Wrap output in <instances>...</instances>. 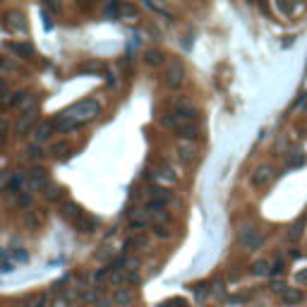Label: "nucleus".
Wrapping results in <instances>:
<instances>
[{"label":"nucleus","mask_w":307,"mask_h":307,"mask_svg":"<svg viewBox=\"0 0 307 307\" xmlns=\"http://www.w3.org/2000/svg\"><path fill=\"white\" fill-rule=\"evenodd\" d=\"M65 118H72L77 123H82V125H87L89 120H96L99 115H101V103L96 101V99H84V101H77L74 106L63 113Z\"/></svg>","instance_id":"1"},{"label":"nucleus","mask_w":307,"mask_h":307,"mask_svg":"<svg viewBox=\"0 0 307 307\" xmlns=\"http://www.w3.org/2000/svg\"><path fill=\"white\" fill-rule=\"evenodd\" d=\"M238 240H240V245L247 247V250H259V247L264 245V233H262L254 223H242V226L238 228Z\"/></svg>","instance_id":"2"},{"label":"nucleus","mask_w":307,"mask_h":307,"mask_svg":"<svg viewBox=\"0 0 307 307\" xmlns=\"http://www.w3.org/2000/svg\"><path fill=\"white\" fill-rule=\"evenodd\" d=\"M185 82V68L178 60H171L163 70V87L166 89H180Z\"/></svg>","instance_id":"3"},{"label":"nucleus","mask_w":307,"mask_h":307,"mask_svg":"<svg viewBox=\"0 0 307 307\" xmlns=\"http://www.w3.org/2000/svg\"><path fill=\"white\" fill-rule=\"evenodd\" d=\"M276 178V168L271 166V163H262V166H257L252 173V185L254 187H267L269 182H273Z\"/></svg>","instance_id":"4"},{"label":"nucleus","mask_w":307,"mask_h":307,"mask_svg":"<svg viewBox=\"0 0 307 307\" xmlns=\"http://www.w3.org/2000/svg\"><path fill=\"white\" fill-rule=\"evenodd\" d=\"M173 132L178 135V139H182V142H197L199 137H202V127H199V123H180Z\"/></svg>","instance_id":"5"},{"label":"nucleus","mask_w":307,"mask_h":307,"mask_svg":"<svg viewBox=\"0 0 307 307\" xmlns=\"http://www.w3.org/2000/svg\"><path fill=\"white\" fill-rule=\"evenodd\" d=\"M36 120H38V108L27 110V113H24V115H22V118L17 120V125H15V132H17L19 137H24L27 132H32V130H34Z\"/></svg>","instance_id":"6"},{"label":"nucleus","mask_w":307,"mask_h":307,"mask_svg":"<svg viewBox=\"0 0 307 307\" xmlns=\"http://www.w3.org/2000/svg\"><path fill=\"white\" fill-rule=\"evenodd\" d=\"M175 115H178V120H182V123H197L199 108L192 106V103H187V101H180V103L175 106Z\"/></svg>","instance_id":"7"},{"label":"nucleus","mask_w":307,"mask_h":307,"mask_svg":"<svg viewBox=\"0 0 307 307\" xmlns=\"http://www.w3.org/2000/svg\"><path fill=\"white\" fill-rule=\"evenodd\" d=\"M175 154H178V159H180V161L185 163V166L195 163V161H197V156H199L197 144H195V142H182V144H178Z\"/></svg>","instance_id":"8"},{"label":"nucleus","mask_w":307,"mask_h":307,"mask_svg":"<svg viewBox=\"0 0 307 307\" xmlns=\"http://www.w3.org/2000/svg\"><path fill=\"white\" fill-rule=\"evenodd\" d=\"M60 216L65 221H70V223H77L79 218L84 216V211H82V206L77 202H63L60 204Z\"/></svg>","instance_id":"9"},{"label":"nucleus","mask_w":307,"mask_h":307,"mask_svg":"<svg viewBox=\"0 0 307 307\" xmlns=\"http://www.w3.org/2000/svg\"><path fill=\"white\" fill-rule=\"evenodd\" d=\"M135 300H137V293L132 288H118L115 293H113V303H115V307H132L135 305Z\"/></svg>","instance_id":"10"},{"label":"nucleus","mask_w":307,"mask_h":307,"mask_svg":"<svg viewBox=\"0 0 307 307\" xmlns=\"http://www.w3.org/2000/svg\"><path fill=\"white\" fill-rule=\"evenodd\" d=\"M5 48H7L10 53L24 58V60H29V58L34 55V46H32V43H27V41H7V43H5Z\"/></svg>","instance_id":"11"},{"label":"nucleus","mask_w":307,"mask_h":307,"mask_svg":"<svg viewBox=\"0 0 307 307\" xmlns=\"http://www.w3.org/2000/svg\"><path fill=\"white\" fill-rule=\"evenodd\" d=\"M27 180H29V185H34V187H46L48 185V173H46V168L34 166V168H29Z\"/></svg>","instance_id":"12"},{"label":"nucleus","mask_w":307,"mask_h":307,"mask_svg":"<svg viewBox=\"0 0 307 307\" xmlns=\"http://www.w3.org/2000/svg\"><path fill=\"white\" fill-rule=\"evenodd\" d=\"M7 24H10V32H19V34H27V22H24V15L17 12V10H12V12H7Z\"/></svg>","instance_id":"13"},{"label":"nucleus","mask_w":307,"mask_h":307,"mask_svg":"<svg viewBox=\"0 0 307 307\" xmlns=\"http://www.w3.org/2000/svg\"><path fill=\"white\" fill-rule=\"evenodd\" d=\"M48 154H51V156H55V159H65V156L70 154V144H68V139L51 142V144H48Z\"/></svg>","instance_id":"14"},{"label":"nucleus","mask_w":307,"mask_h":307,"mask_svg":"<svg viewBox=\"0 0 307 307\" xmlns=\"http://www.w3.org/2000/svg\"><path fill=\"white\" fill-rule=\"evenodd\" d=\"M99 223H101V221H99L96 216H87V214H84V216L79 218V221H77L74 226H77V228H79L82 233H94V231L99 228Z\"/></svg>","instance_id":"15"},{"label":"nucleus","mask_w":307,"mask_h":307,"mask_svg":"<svg viewBox=\"0 0 307 307\" xmlns=\"http://www.w3.org/2000/svg\"><path fill=\"white\" fill-rule=\"evenodd\" d=\"M163 60H166V55H163V51H159V48L144 51V63L149 68H159V65H163Z\"/></svg>","instance_id":"16"},{"label":"nucleus","mask_w":307,"mask_h":307,"mask_svg":"<svg viewBox=\"0 0 307 307\" xmlns=\"http://www.w3.org/2000/svg\"><path fill=\"white\" fill-rule=\"evenodd\" d=\"M55 130V123H41V125L34 130V142L41 144V142H46L48 137H51V132Z\"/></svg>","instance_id":"17"},{"label":"nucleus","mask_w":307,"mask_h":307,"mask_svg":"<svg viewBox=\"0 0 307 307\" xmlns=\"http://www.w3.org/2000/svg\"><path fill=\"white\" fill-rule=\"evenodd\" d=\"M43 197L48 199V202H60V204H63L65 190H63L60 185H46V187H43Z\"/></svg>","instance_id":"18"},{"label":"nucleus","mask_w":307,"mask_h":307,"mask_svg":"<svg viewBox=\"0 0 307 307\" xmlns=\"http://www.w3.org/2000/svg\"><path fill=\"white\" fill-rule=\"evenodd\" d=\"M146 247H149L146 235H130L125 240V250H146Z\"/></svg>","instance_id":"19"},{"label":"nucleus","mask_w":307,"mask_h":307,"mask_svg":"<svg viewBox=\"0 0 307 307\" xmlns=\"http://www.w3.org/2000/svg\"><path fill=\"white\" fill-rule=\"evenodd\" d=\"M108 286H120L125 281V269H118V267H110L108 269V276H106Z\"/></svg>","instance_id":"20"},{"label":"nucleus","mask_w":307,"mask_h":307,"mask_svg":"<svg viewBox=\"0 0 307 307\" xmlns=\"http://www.w3.org/2000/svg\"><path fill=\"white\" fill-rule=\"evenodd\" d=\"M252 273L254 276H269L271 273V264L267 262V259H257V262H252Z\"/></svg>","instance_id":"21"},{"label":"nucleus","mask_w":307,"mask_h":307,"mask_svg":"<svg viewBox=\"0 0 307 307\" xmlns=\"http://www.w3.org/2000/svg\"><path fill=\"white\" fill-rule=\"evenodd\" d=\"M281 298H283V303H286V305H298V303L303 300V290H300V288H288L283 295H281Z\"/></svg>","instance_id":"22"},{"label":"nucleus","mask_w":307,"mask_h":307,"mask_svg":"<svg viewBox=\"0 0 307 307\" xmlns=\"http://www.w3.org/2000/svg\"><path fill=\"white\" fill-rule=\"evenodd\" d=\"M303 231H305V218H300V221H295V223L290 226L288 240H300V238H303Z\"/></svg>","instance_id":"23"},{"label":"nucleus","mask_w":307,"mask_h":307,"mask_svg":"<svg viewBox=\"0 0 307 307\" xmlns=\"http://www.w3.org/2000/svg\"><path fill=\"white\" fill-rule=\"evenodd\" d=\"M156 178H159V180H166V182H171V185H173V182L178 180V175H175V173H173L171 168H159V173H156Z\"/></svg>","instance_id":"24"},{"label":"nucleus","mask_w":307,"mask_h":307,"mask_svg":"<svg viewBox=\"0 0 307 307\" xmlns=\"http://www.w3.org/2000/svg\"><path fill=\"white\" fill-rule=\"evenodd\" d=\"M161 125L175 130V127L180 125V123H178V115H175V113H166V118H161Z\"/></svg>","instance_id":"25"},{"label":"nucleus","mask_w":307,"mask_h":307,"mask_svg":"<svg viewBox=\"0 0 307 307\" xmlns=\"http://www.w3.org/2000/svg\"><path fill=\"white\" fill-rule=\"evenodd\" d=\"M154 235L156 238H171V228L168 226H163V223H154Z\"/></svg>","instance_id":"26"},{"label":"nucleus","mask_w":307,"mask_h":307,"mask_svg":"<svg viewBox=\"0 0 307 307\" xmlns=\"http://www.w3.org/2000/svg\"><path fill=\"white\" fill-rule=\"evenodd\" d=\"M103 68V63H99V60H91V63H87V65H82L79 68V72H99Z\"/></svg>","instance_id":"27"},{"label":"nucleus","mask_w":307,"mask_h":307,"mask_svg":"<svg viewBox=\"0 0 307 307\" xmlns=\"http://www.w3.org/2000/svg\"><path fill=\"white\" fill-rule=\"evenodd\" d=\"M118 10H120L123 15H127V17H137V15H139V10H137L135 5H130V2H125V5H120Z\"/></svg>","instance_id":"28"},{"label":"nucleus","mask_w":307,"mask_h":307,"mask_svg":"<svg viewBox=\"0 0 307 307\" xmlns=\"http://www.w3.org/2000/svg\"><path fill=\"white\" fill-rule=\"evenodd\" d=\"M27 156H29V159H34V161H38V159L43 156V151H41V146H38V144H32L29 149H27Z\"/></svg>","instance_id":"29"},{"label":"nucleus","mask_w":307,"mask_h":307,"mask_svg":"<svg viewBox=\"0 0 307 307\" xmlns=\"http://www.w3.org/2000/svg\"><path fill=\"white\" fill-rule=\"evenodd\" d=\"M276 10L283 12V15H290V12H295L298 7H295V5H288V2H276Z\"/></svg>","instance_id":"30"},{"label":"nucleus","mask_w":307,"mask_h":307,"mask_svg":"<svg viewBox=\"0 0 307 307\" xmlns=\"http://www.w3.org/2000/svg\"><path fill=\"white\" fill-rule=\"evenodd\" d=\"M110 257H113V250H110L108 245H106V247H101V250L96 252V259H101V262H103V259H110Z\"/></svg>","instance_id":"31"},{"label":"nucleus","mask_w":307,"mask_h":307,"mask_svg":"<svg viewBox=\"0 0 307 307\" xmlns=\"http://www.w3.org/2000/svg\"><path fill=\"white\" fill-rule=\"evenodd\" d=\"M286 283H283V281H273V283H271V293H278V295H283V293H286Z\"/></svg>","instance_id":"32"},{"label":"nucleus","mask_w":307,"mask_h":307,"mask_svg":"<svg viewBox=\"0 0 307 307\" xmlns=\"http://www.w3.org/2000/svg\"><path fill=\"white\" fill-rule=\"evenodd\" d=\"M94 305L96 307H115V303H113V298H99Z\"/></svg>","instance_id":"33"},{"label":"nucleus","mask_w":307,"mask_h":307,"mask_svg":"<svg viewBox=\"0 0 307 307\" xmlns=\"http://www.w3.org/2000/svg\"><path fill=\"white\" fill-rule=\"evenodd\" d=\"M125 281L127 283H137V281H139V273H137V271H130V273H125Z\"/></svg>","instance_id":"34"},{"label":"nucleus","mask_w":307,"mask_h":307,"mask_svg":"<svg viewBox=\"0 0 307 307\" xmlns=\"http://www.w3.org/2000/svg\"><path fill=\"white\" fill-rule=\"evenodd\" d=\"M295 281H298V283H307V269H305V271H300V273L295 276Z\"/></svg>","instance_id":"35"},{"label":"nucleus","mask_w":307,"mask_h":307,"mask_svg":"<svg viewBox=\"0 0 307 307\" xmlns=\"http://www.w3.org/2000/svg\"><path fill=\"white\" fill-rule=\"evenodd\" d=\"M283 271V262H276L273 267H271V273H281Z\"/></svg>","instance_id":"36"},{"label":"nucleus","mask_w":307,"mask_h":307,"mask_svg":"<svg viewBox=\"0 0 307 307\" xmlns=\"http://www.w3.org/2000/svg\"><path fill=\"white\" fill-rule=\"evenodd\" d=\"M303 161H305V156H293V159H290V166H300Z\"/></svg>","instance_id":"37"},{"label":"nucleus","mask_w":307,"mask_h":307,"mask_svg":"<svg viewBox=\"0 0 307 307\" xmlns=\"http://www.w3.org/2000/svg\"><path fill=\"white\" fill-rule=\"evenodd\" d=\"M19 204H22V206H29V204H32V197L22 195V197H19Z\"/></svg>","instance_id":"38"},{"label":"nucleus","mask_w":307,"mask_h":307,"mask_svg":"<svg viewBox=\"0 0 307 307\" xmlns=\"http://www.w3.org/2000/svg\"><path fill=\"white\" fill-rule=\"evenodd\" d=\"M5 132H7V125H5V123H2V120H0V142H2V139H5Z\"/></svg>","instance_id":"39"},{"label":"nucleus","mask_w":307,"mask_h":307,"mask_svg":"<svg viewBox=\"0 0 307 307\" xmlns=\"http://www.w3.org/2000/svg\"><path fill=\"white\" fill-rule=\"evenodd\" d=\"M36 307H46V295H38V300H36Z\"/></svg>","instance_id":"40"},{"label":"nucleus","mask_w":307,"mask_h":307,"mask_svg":"<svg viewBox=\"0 0 307 307\" xmlns=\"http://www.w3.org/2000/svg\"><path fill=\"white\" fill-rule=\"evenodd\" d=\"M55 307H65V300H58V303H55Z\"/></svg>","instance_id":"41"},{"label":"nucleus","mask_w":307,"mask_h":307,"mask_svg":"<svg viewBox=\"0 0 307 307\" xmlns=\"http://www.w3.org/2000/svg\"><path fill=\"white\" fill-rule=\"evenodd\" d=\"M5 89V79H2V77H0V91Z\"/></svg>","instance_id":"42"}]
</instances>
